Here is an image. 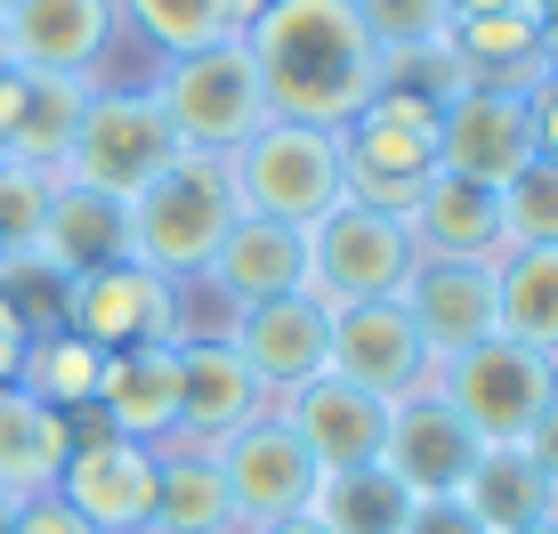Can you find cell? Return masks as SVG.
Here are the masks:
<instances>
[{
    "label": "cell",
    "mask_w": 558,
    "mask_h": 534,
    "mask_svg": "<svg viewBox=\"0 0 558 534\" xmlns=\"http://www.w3.org/2000/svg\"><path fill=\"white\" fill-rule=\"evenodd\" d=\"M446 41L461 57L470 82H510V89H534L543 82V9H477V16H453Z\"/></svg>",
    "instance_id": "484cf974"
},
{
    "label": "cell",
    "mask_w": 558,
    "mask_h": 534,
    "mask_svg": "<svg viewBox=\"0 0 558 534\" xmlns=\"http://www.w3.org/2000/svg\"><path fill=\"white\" fill-rule=\"evenodd\" d=\"M518 534H558V519H543V526H518Z\"/></svg>",
    "instance_id": "f6af8a7d"
},
{
    "label": "cell",
    "mask_w": 558,
    "mask_h": 534,
    "mask_svg": "<svg viewBox=\"0 0 558 534\" xmlns=\"http://www.w3.org/2000/svg\"><path fill=\"white\" fill-rule=\"evenodd\" d=\"M0 162H9V146H0Z\"/></svg>",
    "instance_id": "7dc6e473"
},
{
    "label": "cell",
    "mask_w": 558,
    "mask_h": 534,
    "mask_svg": "<svg viewBox=\"0 0 558 534\" xmlns=\"http://www.w3.org/2000/svg\"><path fill=\"white\" fill-rule=\"evenodd\" d=\"M170 155H179V138H170V122H162V106H154V89L146 82H98L89 89V106H82V130H73V155L57 179H82V186H98V195H138V186L162 170Z\"/></svg>",
    "instance_id": "9c48e42d"
},
{
    "label": "cell",
    "mask_w": 558,
    "mask_h": 534,
    "mask_svg": "<svg viewBox=\"0 0 558 534\" xmlns=\"http://www.w3.org/2000/svg\"><path fill=\"white\" fill-rule=\"evenodd\" d=\"M113 259H130V203L98 195V186H82V179H49V211H41V235H33L25 267L73 283V276L113 267Z\"/></svg>",
    "instance_id": "ffe728a7"
},
{
    "label": "cell",
    "mask_w": 558,
    "mask_h": 534,
    "mask_svg": "<svg viewBox=\"0 0 558 534\" xmlns=\"http://www.w3.org/2000/svg\"><path fill=\"white\" fill-rule=\"evenodd\" d=\"M405 227H413V252L421 259L494 267V259L510 252V235H502V186L453 179V170H437V179L421 186V203L405 211Z\"/></svg>",
    "instance_id": "7402d4cb"
},
{
    "label": "cell",
    "mask_w": 558,
    "mask_h": 534,
    "mask_svg": "<svg viewBox=\"0 0 558 534\" xmlns=\"http://www.w3.org/2000/svg\"><path fill=\"white\" fill-rule=\"evenodd\" d=\"M534 49H543V73H550V82H558V9L543 16V41H534Z\"/></svg>",
    "instance_id": "b9f144b4"
},
{
    "label": "cell",
    "mask_w": 558,
    "mask_h": 534,
    "mask_svg": "<svg viewBox=\"0 0 558 534\" xmlns=\"http://www.w3.org/2000/svg\"><path fill=\"white\" fill-rule=\"evenodd\" d=\"M243 211H235V186H227V155H186L179 146V155L130 195V259L195 292L210 252H219V235Z\"/></svg>",
    "instance_id": "7a4b0ae2"
},
{
    "label": "cell",
    "mask_w": 558,
    "mask_h": 534,
    "mask_svg": "<svg viewBox=\"0 0 558 534\" xmlns=\"http://www.w3.org/2000/svg\"><path fill=\"white\" fill-rule=\"evenodd\" d=\"M421 267L413 227L373 203H340L307 227V300L316 308H356V300H397Z\"/></svg>",
    "instance_id": "ba28073f"
},
{
    "label": "cell",
    "mask_w": 558,
    "mask_h": 534,
    "mask_svg": "<svg viewBox=\"0 0 558 534\" xmlns=\"http://www.w3.org/2000/svg\"><path fill=\"white\" fill-rule=\"evenodd\" d=\"M373 49H413V41H446L453 0H356Z\"/></svg>",
    "instance_id": "d590c367"
},
{
    "label": "cell",
    "mask_w": 558,
    "mask_h": 534,
    "mask_svg": "<svg viewBox=\"0 0 558 534\" xmlns=\"http://www.w3.org/2000/svg\"><path fill=\"white\" fill-rule=\"evenodd\" d=\"M340 179H349V203L405 219L421 203V186L437 179V106L413 98V89H380L340 130Z\"/></svg>",
    "instance_id": "5b68a950"
},
{
    "label": "cell",
    "mask_w": 558,
    "mask_h": 534,
    "mask_svg": "<svg viewBox=\"0 0 558 534\" xmlns=\"http://www.w3.org/2000/svg\"><path fill=\"white\" fill-rule=\"evenodd\" d=\"M259 534H324V526H316V519L300 510V519H276V526H259Z\"/></svg>",
    "instance_id": "7bdbcfd3"
},
{
    "label": "cell",
    "mask_w": 558,
    "mask_h": 534,
    "mask_svg": "<svg viewBox=\"0 0 558 534\" xmlns=\"http://www.w3.org/2000/svg\"><path fill=\"white\" fill-rule=\"evenodd\" d=\"M405 510H413V494L380 462H364V470H340V478H316L307 519L324 534H405Z\"/></svg>",
    "instance_id": "1f68e13d"
},
{
    "label": "cell",
    "mask_w": 558,
    "mask_h": 534,
    "mask_svg": "<svg viewBox=\"0 0 558 534\" xmlns=\"http://www.w3.org/2000/svg\"><path fill=\"white\" fill-rule=\"evenodd\" d=\"M0 534H16V494H0Z\"/></svg>",
    "instance_id": "ee69618b"
},
{
    "label": "cell",
    "mask_w": 558,
    "mask_h": 534,
    "mask_svg": "<svg viewBox=\"0 0 558 534\" xmlns=\"http://www.w3.org/2000/svg\"><path fill=\"white\" fill-rule=\"evenodd\" d=\"M146 89H154V106H162L170 138L186 155H235L267 122V89H259V65L243 49V33L235 41H210L195 57H162Z\"/></svg>",
    "instance_id": "277c9868"
},
{
    "label": "cell",
    "mask_w": 558,
    "mask_h": 534,
    "mask_svg": "<svg viewBox=\"0 0 558 534\" xmlns=\"http://www.w3.org/2000/svg\"><path fill=\"white\" fill-rule=\"evenodd\" d=\"M227 349L252 365V380L276 397L307 389L316 373H332V308H316L307 292H276L259 308H235L227 316Z\"/></svg>",
    "instance_id": "5bb4252c"
},
{
    "label": "cell",
    "mask_w": 558,
    "mask_h": 534,
    "mask_svg": "<svg viewBox=\"0 0 558 534\" xmlns=\"http://www.w3.org/2000/svg\"><path fill=\"white\" fill-rule=\"evenodd\" d=\"M65 453H73V437H65V413H49L41 397H25L9 380L0 389V494H49L57 486V470H65Z\"/></svg>",
    "instance_id": "83f0119b"
},
{
    "label": "cell",
    "mask_w": 558,
    "mask_h": 534,
    "mask_svg": "<svg viewBox=\"0 0 558 534\" xmlns=\"http://www.w3.org/2000/svg\"><path fill=\"white\" fill-rule=\"evenodd\" d=\"M534 162V98L510 82H470L437 106V170L477 186H510Z\"/></svg>",
    "instance_id": "7c38bea8"
},
{
    "label": "cell",
    "mask_w": 558,
    "mask_h": 534,
    "mask_svg": "<svg viewBox=\"0 0 558 534\" xmlns=\"http://www.w3.org/2000/svg\"><path fill=\"white\" fill-rule=\"evenodd\" d=\"M550 9H558V0H543V16H550Z\"/></svg>",
    "instance_id": "bcb514c9"
},
{
    "label": "cell",
    "mask_w": 558,
    "mask_h": 534,
    "mask_svg": "<svg viewBox=\"0 0 558 534\" xmlns=\"http://www.w3.org/2000/svg\"><path fill=\"white\" fill-rule=\"evenodd\" d=\"M57 324L82 332L98 356H113V349H170V340L195 332V324H186V283L154 276V267H138V259H113V267H89V276L57 283Z\"/></svg>",
    "instance_id": "52a82bcc"
},
{
    "label": "cell",
    "mask_w": 558,
    "mask_h": 534,
    "mask_svg": "<svg viewBox=\"0 0 558 534\" xmlns=\"http://www.w3.org/2000/svg\"><path fill=\"white\" fill-rule=\"evenodd\" d=\"M65 470H57V494L82 510L89 534H146L154 519V478H162V453L138 446V437H113L98 413H65Z\"/></svg>",
    "instance_id": "30bf717a"
},
{
    "label": "cell",
    "mask_w": 558,
    "mask_h": 534,
    "mask_svg": "<svg viewBox=\"0 0 558 534\" xmlns=\"http://www.w3.org/2000/svg\"><path fill=\"white\" fill-rule=\"evenodd\" d=\"M25 349H33V324H25V308L9 300V283H0V389L16 380V365H25Z\"/></svg>",
    "instance_id": "f35d334b"
},
{
    "label": "cell",
    "mask_w": 558,
    "mask_h": 534,
    "mask_svg": "<svg viewBox=\"0 0 558 534\" xmlns=\"http://www.w3.org/2000/svg\"><path fill=\"white\" fill-rule=\"evenodd\" d=\"M461 510H470L486 534H518V526L558 519V486L526 462V446H486L477 470L461 478Z\"/></svg>",
    "instance_id": "d4e9b609"
},
{
    "label": "cell",
    "mask_w": 558,
    "mask_h": 534,
    "mask_svg": "<svg viewBox=\"0 0 558 534\" xmlns=\"http://www.w3.org/2000/svg\"><path fill=\"white\" fill-rule=\"evenodd\" d=\"M0 283H9V267H0Z\"/></svg>",
    "instance_id": "c3c4849f"
},
{
    "label": "cell",
    "mask_w": 558,
    "mask_h": 534,
    "mask_svg": "<svg viewBox=\"0 0 558 534\" xmlns=\"http://www.w3.org/2000/svg\"><path fill=\"white\" fill-rule=\"evenodd\" d=\"M16 534H89V526H82V510L49 486V494H25V502H16Z\"/></svg>",
    "instance_id": "8d00e7d4"
},
{
    "label": "cell",
    "mask_w": 558,
    "mask_h": 534,
    "mask_svg": "<svg viewBox=\"0 0 558 534\" xmlns=\"http://www.w3.org/2000/svg\"><path fill=\"white\" fill-rule=\"evenodd\" d=\"M276 413H283V429L300 437V453L316 462V478H340V470L380 462V437H389L397 405L373 397V389H356V380H340V373H316L307 389L276 397Z\"/></svg>",
    "instance_id": "9a60e30c"
},
{
    "label": "cell",
    "mask_w": 558,
    "mask_h": 534,
    "mask_svg": "<svg viewBox=\"0 0 558 534\" xmlns=\"http://www.w3.org/2000/svg\"><path fill=\"white\" fill-rule=\"evenodd\" d=\"M397 308L413 316L421 349L446 365V356L494 340V267H461V259H421L397 292Z\"/></svg>",
    "instance_id": "44dd1931"
},
{
    "label": "cell",
    "mask_w": 558,
    "mask_h": 534,
    "mask_svg": "<svg viewBox=\"0 0 558 534\" xmlns=\"http://www.w3.org/2000/svg\"><path fill=\"white\" fill-rule=\"evenodd\" d=\"M89 413H98L113 437H138V446L162 453L170 437H179V340H170V349H113Z\"/></svg>",
    "instance_id": "603a6c76"
},
{
    "label": "cell",
    "mask_w": 558,
    "mask_h": 534,
    "mask_svg": "<svg viewBox=\"0 0 558 534\" xmlns=\"http://www.w3.org/2000/svg\"><path fill=\"white\" fill-rule=\"evenodd\" d=\"M267 413V389L252 380L235 349H227V332H186L179 340V437L170 446H227L243 422H259Z\"/></svg>",
    "instance_id": "ac0fdd59"
},
{
    "label": "cell",
    "mask_w": 558,
    "mask_h": 534,
    "mask_svg": "<svg viewBox=\"0 0 558 534\" xmlns=\"http://www.w3.org/2000/svg\"><path fill=\"white\" fill-rule=\"evenodd\" d=\"M380 89H413V98L446 106L470 89V73H461L453 41H413V49H380Z\"/></svg>",
    "instance_id": "e575fe53"
},
{
    "label": "cell",
    "mask_w": 558,
    "mask_h": 534,
    "mask_svg": "<svg viewBox=\"0 0 558 534\" xmlns=\"http://www.w3.org/2000/svg\"><path fill=\"white\" fill-rule=\"evenodd\" d=\"M477 453H486V437L461 422L437 389L405 397V405L389 413V437H380V470H389L413 502H429V494H461V478L477 470Z\"/></svg>",
    "instance_id": "e0dca14e"
},
{
    "label": "cell",
    "mask_w": 558,
    "mask_h": 534,
    "mask_svg": "<svg viewBox=\"0 0 558 534\" xmlns=\"http://www.w3.org/2000/svg\"><path fill=\"white\" fill-rule=\"evenodd\" d=\"M243 49L259 65L267 113L307 130H349L380 98V49L356 0H252Z\"/></svg>",
    "instance_id": "6da1fadb"
},
{
    "label": "cell",
    "mask_w": 558,
    "mask_h": 534,
    "mask_svg": "<svg viewBox=\"0 0 558 534\" xmlns=\"http://www.w3.org/2000/svg\"><path fill=\"white\" fill-rule=\"evenodd\" d=\"M98 373H106V356L89 349L82 332L41 324V332H33V349H25V365H16V389L41 397L49 413H89V405H98Z\"/></svg>",
    "instance_id": "4dcf8cb0"
},
{
    "label": "cell",
    "mask_w": 558,
    "mask_h": 534,
    "mask_svg": "<svg viewBox=\"0 0 558 534\" xmlns=\"http://www.w3.org/2000/svg\"><path fill=\"white\" fill-rule=\"evenodd\" d=\"M518 446H526V462H534V470H543V478L558 486V397L543 405V422H534L526 437H518Z\"/></svg>",
    "instance_id": "60d3db41"
},
{
    "label": "cell",
    "mask_w": 558,
    "mask_h": 534,
    "mask_svg": "<svg viewBox=\"0 0 558 534\" xmlns=\"http://www.w3.org/2000/svg\"><path fill=\"white\" fill-rule=\"evenodd\" d=\"M405 534H486V526L461 510V494H429V502L405 510Z\"/></svg>",
    "instance_id": "74e56055"
},
{
    "label": "cell",
    "mask_w": 558,
    "mask_h": 534,
    "mask_svg": "<svg viewBox=\"0 0 558 534\" xmlns=\"http://www.w3.org/2000/svg\"><path fill=\"white\" fill-rule=\"evenodd\" d=\"M494 332L558 356V243L494 259Z\"/></svg>",
    "instance_id": "f1b7e54d"
},
{
    "label": "cell",
    "mask_w": 558,
    "mask_h": 534,
    "mask_svg": "<svg viewBox=\"0 0 558 534\" xmlns=\"http://www.w3.org/2000/svg\"><path fill=\"white\" fill-rule=\"evenodd\" d=\"M210 453H219V478H227V494H235V526L243 534H259L276 519H300V510L316 502V462L300 453V437L283 429L276 405H267L259 422H243L227 446H210Z\"/></svg>",
    "instance_id": "4fadbf2b"
},
{
    "label": "cell",
    "mask_w": 558,
    "mask_h": 534,
    "mask_svg": "<svg viewBox=\"0 0 558 534\" xmlns=\"http://www.w3.org/2000/svg\"><path fill=\"white\" fill-rule=\"evenodd\" d=\"M113 16H122V33L146 41L154 65H162V57H195L210 41H235L252 0H113Z\"/></svg>",
    "instance_id": "f546056e"
},
{
    "label": "cell",
    "mask_w": 558,
    "mask_h": 534,
    "mask_svg": "<svg viewBox=\"0 0 558 534\" xmlns=\"http://www.w3.org/2000/svg\"><path fill=\"white\" fill-rule=\"evenodd\" d=\"M502 235H510V252L558 243V162L534 155V162L502 186Z\"/></svg>",
    "instance_id": "836d02e7"
},
{
    "label": "cell",
    "mask_w": 558,
    "mask_h": 534,
    "mask_svg": "<svg viewBox=\"0 0 558 534\" xmlns=\"http://www.w3.org/2000/svg\"><path fill=\"white\" fill-rule=\"evenodd\" d=\"M227 186H235V211L252 219H283V227H316L324 211L349 203L340 179V130H307V122H267L227 155Z\"/></svg>",
    "instance_id": "3957f363"
},
{
    "label": "cell",
    "mask_w": 558,
    "mask_h": 534,
    "mask_svg": "<svg viewBox=\"0 0 558 534\" xmlns=\"http://www.w3.org/2000/svg\"><path fill=\"white\" fill-rule=\"evenodd\" d=\"M113 49H122L113 0H0V65L16 73L106 82Z\"/></svg>",
    "instance_id": "8fae6325"
},
{
    "label": "cell",
    "mask_w": 558,
    "mask_h": 534,
    "mask_svg": "<svg viewBox=\"0 0 558 534\" xmlns=\"http://www.w3.org/2000/svg\"><path fill=\"white\" fill-rule=\"evenodd\" d=\"M41 211H49V170L33 162H0V267L25 276V252L41 235Z\"/></svg>",
    "instance_id": "d6a6232c"
},
{
    "label": "cell",
    "mask_w": 558,
    "mask_h": 534,
    "mask_svg": "<svg viewBox=\"0 0 558 534\" xmlns=\"http://www.w3.org/2000/svg\"><path fill=\"white\" fill-rule=\"evenodd\" d=\"M332 373L389 397V405H405V397L429 389L437 356L421 349L413 316L397 300H356V308H332Z\"/></svg>",
    "instance_id": "2e32d148"
},
{
    "label": "cell",
    "mask_w": 558,
    "mask_h": 534,
    "mask_svg": "<svg viewBox=\"0 0 558 534\" xmlns=\"http://www.w3.org/2000/svg\"><path fill=\"white\" fill-rule=\"evenodd\" d=\"M16 73V65H9ZM98 82H65V73H16V98H9V130H0V146H9V162H33V170H65L73 155V130H82V106Z\"/></svg>",
    "instance_id": "cb8c5ba5"
},
{
    "label": "cell",
    "mask_w": 558,
    "mask_h": 534,
    "mask_svg": "<svg viewBox=\"0 0 558 534\" xmlns=\"http://www.w3.org/2000/svg\"><path fill=\"white\" fill-rule=\"evenodd\" d=\"M429 389L446 397L486 446H518V437L543 422V405L558 397V356L494 332V340H477V349L446 356V365L429 373Z\"/></svg>",
    "instance_id": "8992f818"
},
{
    "label": "cell",
    "mask_w": 558,
    "mask_h": 534,
    "mask_svg": "<svg viewBox=\"0 0 558 534\" xmlns=\"http://www.w3.org/2000/svg\"><path fill=\"white\" fill-rule=\"evenodd\" d=\"M195 292H210L227 316L259 308V300H276V292H307V227H283V219H252V211H243L219 235V252H210Z\"/></svg>",
    "instance_id": "d6986e66"
},
{
    "label": "cell",
    "mask_w": 558,
    "mask_h": 534,
    "mask_svg": "<svg viewBox=\"0 0 558 534\" xmlns=\"http://www.w3.org/2000/svg\"><path fill=\"white\" fill-rule=\"evenodd\" d=\"M146 534H243L235 526V494H227V478H219V453L162 446V478H154Z\"/></svg>",
    "instance_id": "4316f807"
},
{
    "label": "cell",
    "mask_w": 558,
    "mask_h": 534,
    "mask_svg": "<svg viewBox=\"0 0 558 534\" xmlns=\"http://www.w3.org/2000/svg\"><path fill=\"white\" fill-rule=\"evenodd\" d=\"M526 98H534V155H543V162H558V82L543 73V82H534Z\"/></svg>",
    "instance_id": "ab89813d"
}]
</instances>
